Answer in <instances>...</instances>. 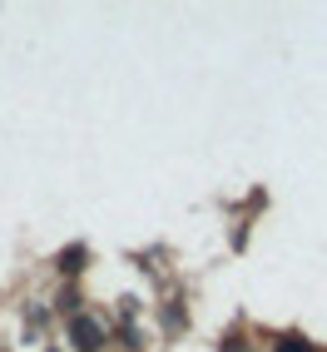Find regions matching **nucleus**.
Returning <instances> with one entry per match:
<instances>
[{"instance_id": "f03ea898", "label": "nucleus", "mask_w": 327, "mask_h": 352, "mask_svg": "<svg viewBox=\"0 0 327 352\" xmlns=\"http://www.w3.org/2000/svg\"><path fill=\"white\" fill-rule=\"evenodd\" d=\"M278 352H313V347L302 342V338H283V342H278Z\"/></svg>"}, {"instance_id": "7ed1b4c3", "label": "nucleus", "mask_w": 327, "mask_h": 352, "mask_svg": "<svg viewBox=\"0 0 327 352\" xmlns=\"http://www.w3.org/2000/svg\"><path fill=\"white\" fill-rule=\"evenodd\" d=\"M80 258H84V248H69V253H65V263H60V268H65V273H75V268H80Z\"/></svg>"}, {"instance_id": "f257e3e1", "label": "nucleus", "mask_w": 327, "mask_h": 352, "mask_svg": "<svg viewBox=\"0 0 327 352\" xmlns=\"http://www.w3.org/2000/svg\"><path fill=\"white\" fill-rule=\"evenodd\" d=\"M69 338H75V347H80V352H100V347H104L100 322H89V318H75V322H69Z\"/></svg>"}]
</instances>
